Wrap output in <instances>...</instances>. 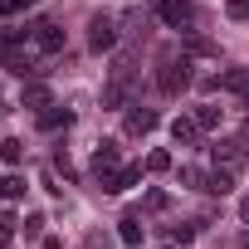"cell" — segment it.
Here are the masks:
<instances>
[{
  "instance_id": "obj_1",
  "label": "cell",
  "mask_w": 249,
  "mask_h": 249,
  "mask_svg": "<svg viewBox=\"0 0 249 249\" xmlns=\"http://www.w3.org/2000/svg\"><path fill=\"white\" fill-rule=\"evenodd\" d=\"M157 88H161L166 98H181V93L191 88V64H186V59H161V73H157Z\"/></svg>"
},
{
  "instance_id": "obj_2",
  "label": "cell",
  "mask_w": 249,
  "mask_h": 249,
  "mask_svg": "<svg viewBox=\"0 0 249 249\" xmlns=\"http://www.w3.org/2000/svg\"><path fill=\"white\" fill-rule=\"evenodd\" d=\"M88 49H93V54L117 49V20H112V15H93V20H88Z\"/></svg>"
},
{
  "instance_id": "obj_3",
  "label": "cell",
  "mask_w": 249,
  "mask_h": 249,
  "mask_svg": "<svg viewBox=\"0 0 249 249\" xmlns=\"http://www.w3.org/2000/svg\"><path fill=\"white\" fill-rule=\"evenodd\" d=\"M157 15H161L166 30H181V35H186V25H196L191 0H157Z\"/></svg>"
},
{
  "instance_id": "obj_4",
  "label": "cell",
  "mask_w": 249,
  "mask_h": 249,
  "mask_svg": "<svg viewBox=\"0 0 249 249\" xmlns=\"http://www.w3.org/2000/svg\"><path fill=\"white\" fill-rule=\"evenodd\" d=\"M210 157H215V166H230V171H239V166H244V142H239V137H230V142H215V147H210Z\"/></svg>"
},
{
  "instance_id": "obj_5",
  "label": "cell",
  "mask_w": 249,
  "mask_h": 249,
  "mask_svg": "<svg viewBox=\"0 0 249 249\" xmlns=\"http://www.w3.org/2000/svg\"><path fill=\"white\" fill-rule=\"evenodd\" d=\"M112 171H117V142H98V147H93V176H98V186H103Z\"/></svg>"
},
{
  "instance_id": "obj_6",
  "label": "cell",
  "mask_w": 249,
  "mask_h": 249,
  "mask_svg": "<svg viewBox=\"0 0 249 249\" xmlns=\"http://www.w3.org/2000/svg\"><path fill=\"white\" fill-rule=\"evenodd\" d=\"M25 35H35V30H0V69H15Z\"/></svg>"
},
{
  "instance_id": "obj_7",
  "label": "cell",
  "mask_w": 249,
  "mask_h": 249,
  "mask_svg": "<svg viewBox=\"0 0 249 249\" xmlns=\"http://www.w3.org/2000/svg\"><path fill=\"white\" fill-rule=\"evenodd\" d=\"M157 112L152 107H127V137H147V132H157Z\"/></svg>"
},
{
  "instance_id": "obj_8",
  "label": "cell",
  "mask_w": 249,
  "mask_h": 249,
  "mask_svg": "<svg viewBox=\"0 0 249 249\" xmlns=\"http://www.w3.org/2000/svg\"><path fill=\"white\" fill-rule=\"evenodd\" d=\"M137 181H142V166H117V171L103 181V191H107V196H122V191H132Z\"/></svg>"
},
{
  "instance_id": "obj_9",
  "label": "cell",
  "mask_w": 249,
  "mask_h": 249,
  "mask_svg": "<svg viewBox=\"0 0 249 249\" xmlns=\"http://www.w3.org/2000/svg\"><path fill=\"white\" fill-rule=\"evenodd\" d=\"M35 44H39L44 54H59V49H64V30H59L54 20H39V25H35Z\"/></svg>"
},
{
  "instance_id": "obj_10",
  "label": "cell",
  "mask_w": 249,
  "mask_h": 249,
  "mask_svg": "<svg viewBox=\"0 0 249 249\" xmlns=\"http://www.w3.org/2000/svg\"><path fill=\"white\" fill-rule=\"evenodd\" d=\"M171 137H176V147H196L200 142V122L196 117H176L171 122Z\"/></svg>"
},
{
  "instance_id": "obj_11",
  "label": "cell",
  "mask_w": 249,
  "mask_h": 249,
  "mask_svg": "<svg viewBox=\"0 0 249 249\" xmlns=\"http://www.w3.org/2000/svg\"><path fill=\"white\" fill-rule=\"evenodd\" d=\"M20 103L25 107H49V83H39V78H25V93H20Z\"/></svg>"
},
{
  "instance_id": "obj_12",
  "label": "cell",
  "mask_w": 249,
  "mask_h": 249,
  "mask_svg": "<svg viewBox=\"0 0 249 249\" xmlns=\"http://www.w3.org/2000/svg\"><path fill=\"white\" fill-rule=\"evenodd\" d=\"M215 83H220L225 93H239V98H244V93H249V69H225Z\"/></svg>"
},
{
  "instance_id": "obj_13",
  "label": "cell",
  "mask_w": 249,
  "mask_h": 249,
  "mask_svg": "<svg viewBox=\"0 0 249 249\" xmlns=\"http://www.w3.org/2000/svg\"><path fill=\"white\" fill-rule=\"evenodd\" d=\"M117 239L127 244V249H137V244H142V220H137V215H122V220H117Z\"/></svg>"
},
{
  "instance_id": "obj_14",
  "label": "cell",
  "mask_w": 249,
  "mask_h": 249,
  "mask_svg": "<svg viewBox=\"0 0 249 249\" xmlns=\"http://www.w3.org/2000/svg\"><path fill=\"white\" fill-rule=\"evenodd\" d=\"M205 191H210V196H230V191H234V171H230V166H215L210 181H205Z\"/></svg>"
},
{
  "instance_id": "obj_15",
  "label": "cell",
  "mask_w": 249,
  "mask_h": 249,
  "mask_svg": "<svg viewBox=\"0 0 249 249\" xmlns=\"http://www.w3.org/2000/svg\"><path fill=\"white\" fill-rule=\"evenodd\" d=\"M69 122H73V112H69V107H54V103H49V107L39 112V127H44V132H54V127H69Z\"/></svg>"
},
{
  "instance_id": "obj_16",
  "label": "cell",
  "mask_w": 249,
  "mask_h": 249,
  "mask_svg": "<svg viewBox=\"0 0 249 249\" xmlns=\"http://www.w3.org/2000/svg\"><path fill=\"white\" fill-rule=\"evenodd\" d=\"M186 49L200 54V59H215V54H220V44H210V39H200V35H191V30H186Z\"/></svg>"
},
{
  "instance_id": "obj_17",
  "label": "cell",
  "mask_w": 249,
  "mask_h": 249,
  "mask_svg": "<svg viewBox=\"0 0 249 249\" xmlns=\"http://www.w3.org/2000/svg\"><path fill=\"white\" fill-rule=\"evenodd\" d=\"M0 161H10V166H20V161H25V142H20V137H10V142H0Z\"/></svg>"
},
{
  "instance_id": "obj_18",
  "label": "cell",
  "mask_w": 249,
  "mask_h": 249,
  "mask_svg": "<svg viewBox=\"0 0 249 249\" xmlns=\"http://www.w3.org/2000/svg\"><path fill=\"white\" fill-rule=\"evenodd\" d=\"M196 122H200V132H210V127H220V107H215V103H205V107H196Z\"/></svg>"
},
{
  "instance_id": "obj_19",
  "label": "cell",
  "mask_w": 249,
  "mask_h": 249,
  "mask_svg": "<svg viewBox=\"0 0 249 249\" xmlns=\"http://www.w3.org/2000/svg\"><path fill=\"white\" fill-rule=\"evenodd\" d=\"M205 181H210V176H205L200 166H181V186H191V191H205Z\"/></svg>"
},
{
  "instance_id": "obj_20",
  "label": "cell",
  "mask_w": 249,
  "mask_h": 249,
  "mask_svg": "<svg viewBox=\"0 0 249 249\" xmlns=\"http://www.w3.org/2000/svg\"><path fill=\"white\" fill-rule=\"evenodd\" d=\"M0 191H5V200H25V176H5Z\"/></svg>"
},
{
  "instance_id": "obj_21",
  "label": "cell",
  "mask_w": 249,
  "mask_h": 249,
  "mask_svg": "<svg viewBox=\"0 0 249 249\" xmlns=\"http://www.w3.org/2000/svg\"><path fill=\"white\" fill-rule=\"evenodd\" d=\"M54 171H59V176H64V181H73V176H78V166H73V161H69V152H64V147H59V152H54Z\"/></svg>"
},
{
  "instance_id": "obj_22",
  "label": "cell",
  "mask_w": 249,
  "mask_h": 249,
  "mask_svg": "<svg viewBox=\"0 0 249 249\" xmlns=\"http://www.w3.org/2000/svg\"><path fill=\"white\" fill-rule=\"evenodd\" d=\"M166 239H171V244H191V239H196V225H171Z\"/></svg>"
},
{
  "instance_id": "obj_23",
  "label": "cell",
  "mask_w": 249,
  "mask_h": 249,
  "mask_svg": "<svg viewBox=\"0 0 249 249\" xmlns=\"http://www.w3.org/2000/svg\"><path fill=\"white\" fill-rule=\"evenodd\" d=\"M147 171H157V176L171 171V152H152V157H147Z\"/></svg>"
},
{
  "instance_id": "obj_24",
  "label": "cell",
  "mask_w": 249,
  "mask_h": 249,
  "mask_svg": "<svg viewBox=\"0 0 249 249\" xmlns=\"http://www.w3.org/2000/svg\"><path fill=\"white\" fill-rule=\"evenodd\" d=\"M225 15L230 20H249V0H225Z\"/></svg>"
},
{
  "instance_id": "obj_25",
  "label": "cell",
  "mask_w": 249,
  "mask_h": 249,
  "mask_svg": "<svg viewBox=\"0 0 249 249\" xmlns=\"http://www.w3.org/2000/svg\"><path fill=\"white\" fill-rule=\"evenodd\" d=\"M10 239H15V220H10V215H5V220H0V249H5V244H10Z\"/></svg>"
},
{
  "instance_id": "obj_26",
  "label": "cell",
  "mask_w": 249,
  "mask_h": 249,
  "mask_svg": "<svg viewBox=\"0 0 249 249\" xmlns=\"http://www.w3.org/2000/svg\"><path fill=\"white\" fill-rule=\"evenodd\" d=\"M147 210H166V191H147Z\"/></svg>"
},
{
  "instance_id": "obj_27",
  "label": "cell",
  "mask_w": 249,
  "mask_h": 249,
  "mask_svg": "<svg viewBox=\"0 0 249 249\" xmlns=\"http://www.w3.org/2000/svg\"><path fill=\"white\" fill-rule=\"evenodd\" d=\"M5 15H15V5H10V0H0V20H5Z\"/></svg>"
},
{
  "instance_id": "obj_28",
  "label": "cell",
  "mask_w": 249,
  "mask_h": 249,
  "mask_svg": "<svg viewBox=\"0 0 249 249\" xmlns=\"http://www.w3.org/2000/svg\"><path fill=\"white\" fill-rule=\"evenodd\" d=\"M239 215H244V225H249V196H244V200H239Z\"/></svg>"
},
{
  "instance_id": "obj_29",
  "label": "cell",
  "mask_w": 249,
  "mask_h": 249,
  "mask_svg": "<svg viewBox=\"0 0 249 249\" xmlns=\"http://www.w3.org/2000/svg\"><path fill=\"white\" fill-rule=\"evenodd\" d=\"M244 107H249V93H244Z\"/></svg>"
},
{
  "instance_id": "obj_30",
  "label": "cell",
  "mask_w": 249,
  "mask_h": 249,
  "mask_svg": "<svg viewBox=\"0 0 249 249\" xmlns=\"http://www.w3.org/2000/svg\"><path fill=\"white\" fill-rule=\"evenodd\" d=\"M244 249H249V234H244Z\"/></svg>"
},
{
  "instance_id": "obj_31",
  "label": "cell",
  "mask_w": 249,
  "mask_h": 249,
  "mask_svg": "<svg viewBox=\"0 0 249 249\" xmlns=\"http://www.w3.org/2000/svg\"><path fill=\"white\" fill-rule=\"evenodd\" d=\"M0 200H5V191H0Z\"/></svg>"
}]
</instances>
